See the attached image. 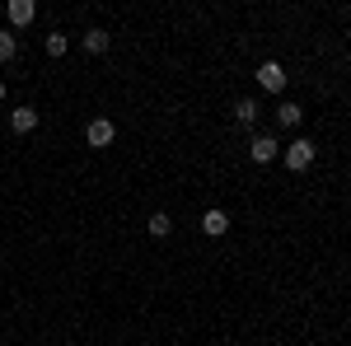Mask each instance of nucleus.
I'll return each mask as SVG.
<instances>
[{"label":"nucleus","instance_id":"10","mask_svg":"<svg viewBox=\"0 0 351 346\" xmlns=\"http://www.w3.org/2000/svg\"><path fill=\"white\" fill-rule=\"evenodd\" d=\"M276 122H281V127H300V122H304L300 103H281V108H276Z\"/></svg>","mask_w":351,"mask_h":346},{"label":"nucleus","instance_id":"5","mask_svg":"<svg viewBox=\"0 0 351 346\" xmlns=\"http://www.w3.org/2000/svg\"><path fill=\"white\" fill-rule=\"evenodd\" d=\"M84 136H89V145H99V150H104V145H112V136H117V132H112V122H108V117H94Z\"/></svg>","mask_w":351,"mask_h":346},{"label":"nucleus","instance_id":"6","mask_svg":"<svg viewBox=\"0 0 351 346\" xmlns=\"http://www.w3.org/2000/svg\"><path fill=\"white\" fill-rule=\"evenodd\" d=\"M33 19H38V5H33V0H10V24L14 28L33 24Z\"/></svg>","mask_w":351,"mask_h":346},{"label":"nucleus","instance_id":"12","mask_svg":"<svg viewBox=\"0 0 351 346\" xmlns=\"http://www.w3.org/2000/svg\"><path fill=\"white\" fill-rule=\"evenodd\" d=\"M71 52V38L66 33H47V56H66Z\"/></svg>","mask_w":351,"mask_h":346},{"label":"nucleus","instance_id":"8","mask_svg":"<svg viewBox=\"0 0 351 346\" xmlns=\"http://www.w3.org/2000/svg\"><path fill=\"white\" fill-rule=\"evenodd\" d=\"M202 230H206L211 239H220V234L230 230V215H225V211H206V215H202Z\"/></svg>","mask_w":351,"mask_h":346},{"label":"nucleus","instance_id":"11","mask_svg":"<svg viewBox=\"0 0 351 346\" xmlns=\"http://www.w3.org/2000/svg\"><path fill=\"white\" fill-rule=\"evenodd\" d=\"M150 234H155V239H169V234H173V220H169L164 211H155L150 215Z\"/></svg>","mask_w":351,"mask_h":346},{"label":"nucleus","instance_id":"14","mask_svg":"<svg viewBox=\"0 0 351 346\" xmlns=\"http://www.w3.org/2000/svg\"><path fill=\"white\" fill-rule=\"evenodd\" d=\"M5 94H10V89H5V80H0V103H5Z\"/></svg>","mask_w":351,"mask_h":346},{"label":"nucleus","instance_id":"2","mask_svg":"<svg viewBox=\"0 0 351 346\" xmlns=\"http://www.w3.org/2000/svg\"><path fill=\"white\" fill-rule=\"evenodd\" d=\"M276 155H281V145H276V136H253V145H248V160L253 164H271L276 160Z\"/></svg>","mask_w":351,"mask_h":346},{"label":"nucleus","instance_id":"3","mask_svg":"<svg viewBox=\"0 0 351 346\" xmlns=\"http://www.w3.org/2000/svg\"><path fill=\"white\" fill-rule=\"evenodd\" d=\"M258 80H263L267 94H281V89H286V71H281L276 61H263V66H258Z\"/></svg>","mask_w":351,"mask_h":346},{"label":"nucleus","instance_id":"1","mask_svg":"<svg viewBox=\"0 0 351 346\" xmlns=\"http://www.w3.org/2000/svg\"><path fill=\"white\" fill-rule=\"evenodd\" d=\"M281 160H286V169H291V173H304V169L314 164V145L300 136V140H291V145L281 150Z\"/></svg>","mask_w":351,"mask_h":346},{"label":"nucleus","instance_id":"7","mask_svg":"<svg viewBox=\"0 0 351 346\" xmlns=\"http://www.w3.org/2000/svg\"><path fill=\"white\" fill-rule=\"evenodd\" d=\"M112 47V38H108V28H89L84 33V52H94V56H104Z\"/></svg>","mask_w":351,"mask_h":346},{"label":"nucleus","instance_id":"9","mask_svg":"<svg viewBox=\"0 0 351 346\" xmlns=\"http://www.w3.org/2000/svg\"><path fill=\"white\" fill-rule=\"evenodd\" d=\"M258 112H263L258 99H239V103H234V122H239V127H253V122H258Z\"/></svg>","mask_w":351,"mask_h":346},{"label":"nucleus","instance_id":"13","mask_svg":"<svg viewBox=\"0 0 351 346\" xmlns=\"http://www.w3.org/2000/svg\"><path fill=\"white\" fill-rule=\"evenodd\" d=\"M19 56V38L14 33H0V61H14Z\"/></svg>","mask_w":351,"mask_h":346},{"label":"nucleus","instance_id":"4","mask_svg":"<svg viewBox=\"0 0 351 346\" xmlns=\"http://www.w3.org/2000/svg\"><path fill=\"white\" fill-rule=\"evenodd\" d=\"M10 127H14V132H19V136H28V132H33V127H38V108L19 103V108H14V112H10Z\"/></svg>","mask_w":351,"mask_h":346}]
</instances>
